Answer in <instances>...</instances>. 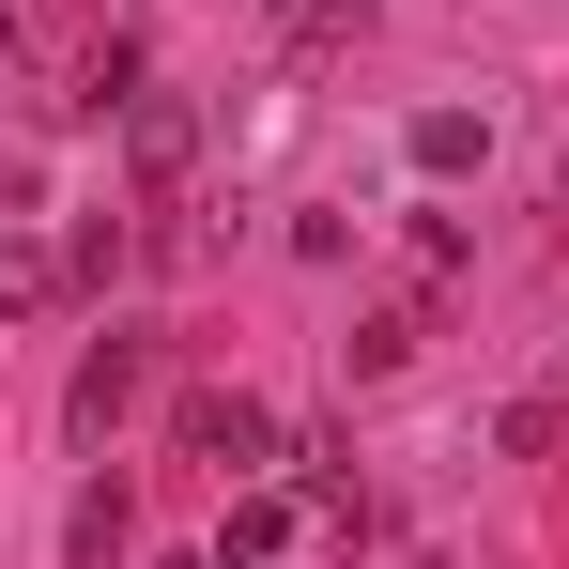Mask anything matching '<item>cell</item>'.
<instances>
[{
    "label": "cell",
    "instance_id": "7a4b0ae2",
    "mask_svg": "<svg viewBox=\"0 0 569 569\" xmlns=\"http://www.w3.org/2000/svg\"><path fill=\"white\" fill-rule=\"evenodd\" d=\"M186 170H200V108L186 93H139V108H123V186H139V200H186Z\"/></svg>",
    "mask_w": 569,
    "mask_h": 569
},
{
    "label": "cell",
    "instance_id": "5b68a950",
    "mask_svg": "<svg viewBox=\"0 0 569 569\" xmlns=\"http://www.w3.org/2000/svg\"><path fill=\"white\" fill-rule=\"evenodd\" d=\"M123 400H139V339H108L93 370H78V431H108V416H123Z\"/></svg>",
    "mask_w": 569,
    "mask_h": 569
},
{
    "label": "cell",
    "instance_id": "3957f363",
    "mask_svg": "<svg viewBox=\"0 0 569 569\" xmlns=\"http://www.w3.org/2000/svg\"><path fill=\"white\" fill-rule=\"evenodd\" d=\"M292 523H308V492H262V477H247V492H231V523H216V569H278Z\"/></svg>",
    "mask_w": 569,
    "mask_h": 569
},
{
    "label": "cell",
    "instance_id": "ba28073f",
    "mask_svg": "<svg viewBox=\"0 0 569 569\" xmlns=\"http://www.w3.org/2000/svg\"><path fill=\"white\" fill-rule=\"evenodd\" d=\"M555 200H569V170H555Z\"/></svg>",
    "mask_w": 569,
    "mask_h": 569
},
{
    "label": "cell",
    "instance_id": "6da1fadb",
    "mask_svg": "<svg viewBox=\"0 0 569 569\" xmlns=\"http://www.w3.org/2000/svg\"><path fill=\"white\" fill-rule=\"evenodd\" d=\"M186 462H216V477H278L292 431L247 400V385H200V400H186Z\"/></svg>",
    "mask_w": 569,
    "mask_h": 569
},
{
    "label": "cell",
    "instance_id": "277c9868",
    "mask_svg": "<svg viewBox=\"0 0 569 569\" xmlns=\"http://www.w3.org/2000/svg\"><path fill=\"white\" fill-rule=\"evenodd\" d=\"M400 154H416L431 186H462L477 154H492V123H477V108H416V139H400Z\"/></svg>",
    "mask_w": 569,
    "mask_h": 569
},
{
    "label": "cell",
    "instance_id": "52a82bcc",
    "mask_svg": "<svg viewBox=\"0 0 569 569\" xmlns=\"http://www.w3.org/2000/svg\"><path fill=\"white\" fill-rule=\"evenodd\" d=\"M0 62H16V16H0Z\"/></svg>",
    "mask_w": 569,
    "mask_h": 569
},
{
    "label": "cell",
    "instance_id": "8992f818",
    "mask_svg": "<svg viewBox=\"0 0 569 569\" xmlns=\"http://www.w3.org/2000/svg\"><path fill=\"white\" fill-rule=\"evenodd\" d=\"M47 292H62V262H47V247L0 216V308H47Z\"/></svg>",
    "mask_w": 569,
    "mask_h": 569
}]
</instances>
